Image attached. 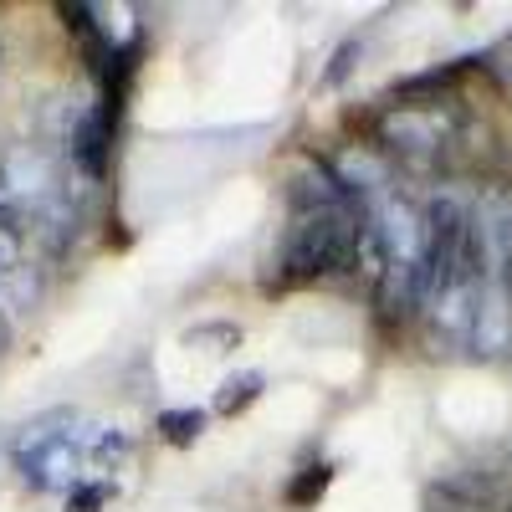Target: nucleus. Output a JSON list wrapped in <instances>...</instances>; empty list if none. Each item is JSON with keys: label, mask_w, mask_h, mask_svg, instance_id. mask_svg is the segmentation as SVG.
Wrapping results in <instances>:
<instances>
[{"label": "nucleus", "mask_w": 512, "mask_h": 512, "mask_svg": "<svg viewBox=\"0 0 512 512\" xmlns=\"http://www.w3.org/2000/svg\"><path fill=\"white\" fill-rule=\"evenodd\" d=\"M21 472L31 487H57V492H77V472H82V451L72 431H41L31 441H21Z\"/></svg>", "instance_id": "2"}, {"label": "nucleus", "mask_w": 512, "mask_h": 512, "mask_svg": "<svg viewBox=\"0 0 512 512\" xmlns=\"http://www.w3.org/2000/svg\"><path fill=\"white\" fill-rule=\"evenodd\" d=\"M57 195L52 185V164L41 149H16L6 159V169H0V205H11V210H41Z\"/></svg>", "instance_id": "3"}, {"label": "nucleus", "mask_w": 512, "mask_h": 512, "mask_svg": "<svg viewBox=\"0 0 512 512\" xmlns=\"http://www.w3.org/2000/svg\"><path fill=\"white\" fill-rule=\"evenodd\" d=\"M379 134H384V144H390L395 154H410V159H425V154H436L441 144H446V123L436 118V113H425V108H400V113H390L379 123Z\"/></svg>", "instance_id": "4"}, {"label": "nucleus", "mask_w": 512, "mask_h": 512, "mask_svg": "<svg viewBox=\"0 0 512 512\" xmlns=\"http://www.w3.org/2000/svg\"><path fill=\"white\" fill-rule=\"evenodd\" d=\"M103 497H108V487H103V482H98V487H77V492H72V507L93 512V507H103Z\"/></svg>", "instance_id": "9"}, {"label": "nucleus", "mask_w": 512, "mask_h": 512, "mask_svg": "<svg viewBox=\"0 0 512 512\" xmlns=\"http://www.w3.org/2000/svg\"><path fill=\"white\" fill-rule=\"evenodd\" d=\"M108 139H113V123L98 113V118H82V128H77V139H72V154H77V164L88 169L93 180H103V169H108Z\"/></svg>", "instance_id": "5"}, {"label": "nucleus", "mask_w": 512, "mask_h": 512, "mask_svg": "<svg viewBox=\"0 0 512 512\" xmlns=\"http://www.w3.org/2000/svg\"><path fill=\"white\" fill-rule=\"evenodd\" d=\"M328 477H333L328 466H308V472L287 487V502H292V507H313V502L328 492Z\"/></svg>", "instance_id": "8"}, {"label": "nucleus", "mask_w": 512, "mask_h": 512, "mask_svg": "<svg viewBox=\"0 0 512 512\" xmlns=\"http://www.w3.org/2000/svg\"><path fill=\"white\" fill-rule=\"evenodd\" d=\"M256 395H262V374H236V379H226V384H221L216 410H221V415H236V410H246Z\"/></svg>", "instance_id": "7"}, {"label": "nucleus", "mask_w": 512, "mask_h": 512, "mask_svg": "<svg viewBox=\"0 0 512 512\" xmlns=\"http://www.w3.org/2000/svg\"><path fill=\"white\" fill-rule=\"evenodd\" d=\"M0 338H6V328H0Z\"/></svg>", "instance_id": "10"}, {"label": "nucleus", "mask_w": 512, "mask_h": 512, "mask_svg": "<svg viewBox=\"0 0 512 512\" xmlns=\"http://www.w3.org/2000/svg\"><path fill=\"white\" fill-rule=\"evenodd\" d=\"M359 231L364 210L359 205H328V210H297V221L282 236L277 267L282 282H318L328 272H344L359 262Z\"/></svg>", "instance_id": "1"}, {"label": "nucleus", "mask_w": 512, "mask_h": 512, "mask_svg": "<svg viewBox=\"0 0 512 512\" xmlns=\"http://www.w3.org/2000/svg\"><path fill=\"white\" fill-rule=\"evenodd\" d=\"M159 431H164L169 446H195L200 431H205V415L200 410H164L159 415Z\"/></svg>", "instance_id": "6"}]
</instances>
